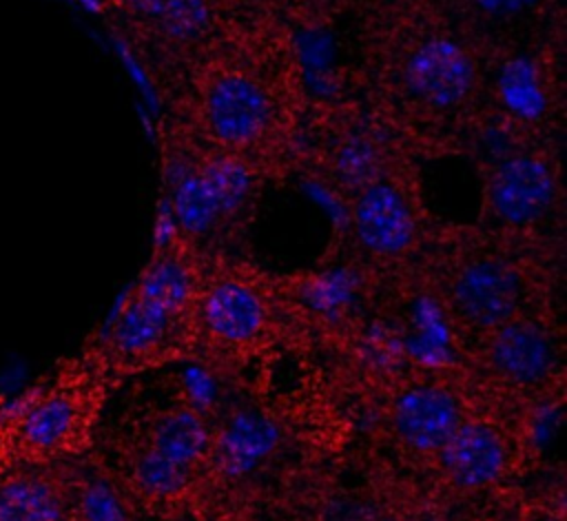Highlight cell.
I'll use <instances>...</instances> for the list:
<instances>
[{
  "mask_svg": "<svg viewBox=\"0 0 567 521\" xmlns=\"http://www.w3.org/2000/svg\"><path fill=\"white\" fill-rule=\"evenodd\" d=\"M436 457L454 486L481 490L496 483L507 472L509 443L494 421L465 415Z\"/></svg>",
  "mask_w": 567,
  "mask_h": 521,
  "instance_id": "cell-13",
  "label": "cell"
},
{
  "mask_svg": "<svg viewBox=\"0 0 567 521\" xmlns=\"http://www.w3.org/2000/svg\"><path fill=\"white\" fill-rule=\"evenodd\" d=\"M527 297L525 270L509 255L496 251L461 257L445 282V302L452 317L478 335L525 315Z\"/></svg>",
  "mask_w": 567,
  "mask_h": 521,
  "instance_id": "cell-5",
  "label": "cell"
},
{
  "mask_svg": "<svg viewBox=\"0 0 567 521\" xmlns=\"http://www.w3.org/2000/svg\"><path fill=\"white\" fill-rule=\"evenodd\" d=\"M560 197L554 162L538 151L498 157L485 180L487 213L507 228L523 231L547 219Z\"/></svg>",
  "mask_w": 567,
  "mask_h": 521,
  "instance_id": "cell-8",
  "label": "cell"
},
{
  "mask_svg": "<svg viewBox=\"0 0 567 521\" xmlns=\"http://www.w3.org/2000/svg\"><path fill=\"white\" fill-rule=\"evenodd\" d=\"M277 441L279 430L270 417L252 408L235 410L213 432L206 468L224 479H241L266 461Z\"/></svg>",
  "mask_w": 567,
  "mask_h": 521,
  "instance_id": "cell-15",
  "label": "cell"
},
{
  "mask_svg": "<svg viewBox=\"0 0 567 521\" xmlns=\"http://www.w3.org/2000/svg\"><path fill=\"white\" fill-rule=\"evenodd\" d=\"M272 306L255 279L241 273L202 275L195 299V341L219 350H248L266 339Z\"/></svg>",
  "mask_w": 567,
  "mask_h": 521,
  "instance_id": "cell-6",
  "label": "cell"
},
{
  "mask_svg": "<svg viewBox=\"0 0 567 521\" xmlns=\"http://www.w3.org/2000/svg\"><path fill=\"white\" fill-rule=\"evenodd\" d=\"M78 474L69 461L0 470V521H78Z\"/></svg>",
  "mask_w": 567,
  "mask_h": 521,
  "instance_id": "cell-11",
  "label": "cell"
},
{
  "mask_svg": "<svg viewBox=\"0 0 567 521\" xmlns=\"http://www.w3.org/2000/svg\"><path fill=\"white\" fill-rule=\"evenodd\" d=\"M489 372L518 390H534L554 379L560 350L554 333L532 315H518L483 335Z\"/></svg>",
  "mask_w": 567,
  "mask_h": 521,
  "instance_id": "cell-9",
  "label": "cell"
},
{
  "mask_svg": "<svg viewBox=\"0 0 567 521\" xmlns=\"http://www.w3.org/2000/svg\"><path fill=\"white\" fill-rule=\"evenodd\" d=\"M458 395L439 381L405 386L392 401V428L396 437L416 452L436 454L463 421Z\"/></svg>",
  "mask_w": 567,
  "mask_h": 521,
  "instance_id": "cell-14",
  "label": "cell"
},
{
  "mask_svg": "<svg viewBox=\"0 0 567 521\" xmlns=\"http://www.w3.org/2000/svg\"><path fill=\"white\" fill-rule=\"evenodd\" d=\"M111 381L100 361L86 353L66 361L16 406H4L0 466L62 463L86 452Z\"/></svg>",
  "mask_w": 567,
  "mask_h": 521,
  "instance_id": "cell-2",
  "label": "cell"
},
{
  "mask_svg": "<svg viewBox=\"0 0 567 521\" xmlns=\"http://www.w3.org/2000/svg\"><path fill=\"white\" fill-rule=\"evenodd\" d=\"M213 428L186 397L159 399L122 450L124 483L146 501H177L208 463Z\"/></svg>",
  "mask_w": 567,
  "mask_h": 521,
  "instance_id": "cell-4",
  "label": "cell"
},
{
  "mask_svg": "<svg viewBox=\"0 0 567 521\" xmlns=\"http://www.w3.org/2000/svg\"><path fill=\"white\" fill-rule=\"evenodd\" d=\"M359 286V277L350 268L323 270L299 286V299L317 317L339 319L354 306Z\"/></svg>",
  "mask_w": 567,
  "mask_h": 521,
  "instance_id": "cell-17",
  "label": "cell"
},
{
  "mask_svg": "<svg viewBox=\"0 0 567 521\" xmlns=\"http://www.w3.org/2000/svg\"><path fill=\"white\" fill-rule=\"evenodd\" d=\"M408 100L436 113L465 106L478 89V64L456 38L430 33L416 40L399 67Z\"/></svg>",
  "mask_w": 567,
  "mask_h": 521,
  "instance_id": "cell-7",
  "label": "cell"
},
{
  "mask_svg": "<svg viewBox=\"0 0 567 521\" xmlns=\"http://www.w3.org/2000/svg\"><path fill=\"white\" fill-rule=\"evenodd\" d=\"M478 11H483L489 18H518L527 11H532L540 0H472Z\"/></svg>",
  "mask_w": 567,
  "mask_h": 521,
  "instance_id": "cell-18",
  "label": "cell"
},
{
  "mask_svg": "<svg viewBox=\"0 0 567 521\" xmlns=\"http://www.w3.org/2000/svg\"><path fill=\"white\" fill-rule=\"evenodd\" d=\"M162 42L177 49H195L215 33L213 0H166L148 22Z\"/></svg>",
  "mask_w": 567,
  "mask_h": 521,
  "instance_id": "cell-16",
  "label": "cell"
},
{
  "mask_svg": "<svg viewBox=\"0 0 567 521\" xmlns=\"http://www.w3.org/2000/svg\"><path fill=\"white\" fill-rule=\"evenodd\" d=\"M195 118L204 142L257 164L284 133V104L266 73L239 60H215L197 78Z\"/></svg>",
  "mask_w": 567,
  "mask_h": 521,
  "instance_id": "cell-3",
  "label": "cell"
},
{
  "mask_svg": "<svg viewBox=\"0 0 567 521\" xmlns=\"http://www.w3.org/2000/svg\"><path fill=\"white\" fill-rule=\"evenodd\" d=\"M4 406H7V403H4V399L0 397V432H2V417H4ZM0 470H2V466H0Z\"/></svg>",
  "mask_w": 567,
  "mask_h": 521,
  "instance_id": "cell-20",
  "label": "cell"
},
{
  "mask_svg": "<svg viewBox=\"0 0 567 521\" xmlns=\"http://www.w3.org/2000/svg\"><path fill=\"white\" fill-rule=\"evenodd\" d=\"M128 13L151 22L166 0H120Z\"/></svg>",
  "mask_w": 567,
  "mask_h": 521,
  "instance_id": "cell-19",
  "label": "cell"
},
{
  "mask_svg": "<svg viewBox=\"0 0 567 521\" xmlns=\"http://www.w3.org/2000/svg\"><path fill=\"white\" fill-rule=\"evenodd\" d=\"M199 284L188 244L164 246L151 257L106 337L91 350L111 379L177 359L195 344Z\"/></svg>",
  "mask_w": 567,
  "mask_h": 521,
  "instance_id": "cell-1",
  "label": "cell"
},
{
  "mask_svg": "<svg viewBox=\"0 0 567 521\" xmlns=\"http://www.w3.org/2000/svg\"><path fill=\"white\" fill-rule=\"evenodd\" d=\"M394 146L390 135L365 118L337 126L321 153L326 180L346 197L394 173Z\"/></svg>",
  "mask_w": 567,
  "mask_h": 521,
  "instance_id": "cell-12",
  "label": "cell"
},
{
  "mask_svg": "<svg viewBox=\"0 0 567 521\" xmlns=\"http://www.w3.org/2000/svg\"><path fill=\"white\" fill-rule=\"evenodd\" d=\"M352 231L359 246L379 259H394L414 248L419 211L396 171L352 197Z\"/></svg>",
  "mask_w": 567,
  "mask_h": 521,
  "instance_id": "cell-10",
  "label": "cell"
}]
</instances>
